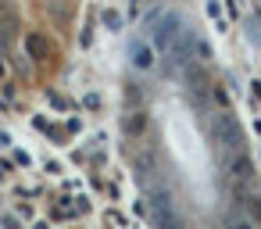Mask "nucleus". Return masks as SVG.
Wrapping results in <instances>:
<instances>
[{"mask_svg": "<svg viewBox=\"0 0 261 229\" xmlns=\"http://www.w3.org/2000/svg\"><path fill=\"white\" fill-rule=\"evenodd\" d=\"M140 129H143L140 118H129V122H125V133H140Z\"/></svg>", "mask_w": 261, "mask_h": 229, "instance_id": "obj_4", "label": "nucleus"}, {"mask_svg": "<svg viewBox=\"0 0 261 229\" xmlns=\"http://www.w3.org/2000/svg\"><path fill=\"white\" fill-rule=\"evenodd\" d=\"M225 225H229V229H254V218L243 215V211H229V215H225Z\"/></svg>", "mask_w": 261, "mask_h": 229, "instance_id": "obj_3", "label": "nucleus"}, {"mask_svg": "<svg viewBox=\"0 0 261 229\" xmlns=\"http://www.w3.org/2000/svg\"><path fill=\"white\" fill-rule=\"evenodd\" d=\"M229 172H232V179H236V183H247V179L254 175V165H250V158H247V154H236V158H232V165H229Z\"/></svg>", "mask_w": 261, "mask_h": 229, "instance_id": "obj_1", "label": "nucleus"}, {"mask_svg": "<svg viewBox=\"0 0 261 229\" xmlns=\"http://www.w3.org/2000/svg\"><path fill=\"white\" fill-rule=\"evenodd\" d=\"M0 147H8V136H4V133H0Z\"/></svg>", "mask_w": 261, "mask_h": 229, "instance_id": "obj_5", "label": "nucleus"}, {"mask_svg": "<svg viewBox=\"0 0 261 229\" xmlns=\"http://www.w3.org/2000/svg\"><path fill=\"white\" fill-rule=\"evenodd\" d=\"M133 65L143 68V72H150V68H154V50H150L147 43H133Z\"/></svg>", "mask_w": 261, "mask_h": 229, "instance_id": "obj_2", "label": "nucleus"}]
</instances>
